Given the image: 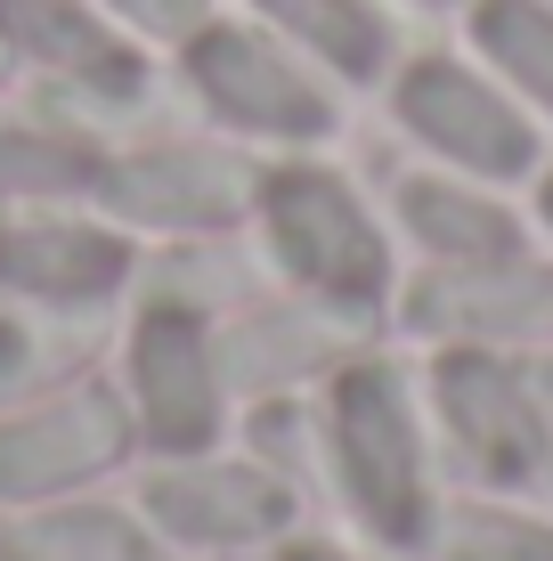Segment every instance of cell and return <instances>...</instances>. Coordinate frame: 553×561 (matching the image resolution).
Segmentation results:
<instances>
[{
	"instance_id": "ba28073f",
	"label": "cell",
	"mask_w": 553,
	"mask_h": 561,
	"mask_svg": "<svg viewBox=\"0 0 553 561\" xmlns=\"http://www.w3.org/2000/svg\"><path fill=\"white\" fill-rule=\"evenodd\" d=\"M99 196L106 211L147 220V228H220L244 211L253 180H244L237 154H212V147H147L130 163L99 171Z\"/></svg>"
},
{
	"instance_id": "9c48e42d",
	"label": "cell",
	"mask_w": 553,
	"mask_h": 561,
	"mask_svg": "<svg viewBox=\"0 0 553 561\" xmlns=\"http://www.w3.org/2000/svg\"><path fill=\"white\" fill-rule=\"evenodd\" d=\"M147 513L171 537H196V546H253V537L293 520V496L261 463H187V472L147 480Z\"/></svg>"
},
{
	"instance_id": "5b68a950",
	"label": "cell",
	"mask_w": 553,
	"mask_h": 561,
	"mask_svg": "<svg viewBox=\"0 0 553 561\" xmlns=\"http://www.w3.org/2000/svg\"><path fill=\"white\" fill-rule=\"evenodd\" d=\"M130 423H123V399L114 391H73L57 408H33L16 423H0V496H57L73 480L106 472L123 456Z\"/></svg>"
},
{
	"instance_id": "7c38bea8",
	"label": "cell",
	"mask_w": 553,
	"mask_h": 561,
	"mask_svg": "<svg viewBox=\"0 0 553 561\" xmlns=\"http://www.w3.org/2000/svg\"><path fill=\"white\" fill-rule=\"evenodd\" d=\"M407 228L431 244L440 261H464V268H488V261H512L521 253V228L505 220L497 204L464 196V187H440V180H407Z\"/></svg>"
},
{
	"instance_id": "2e32d148",
	"label": "cell",
	"mask_w": 553,
	"mask_h": 561,
	"mask_svg": "<svg viewBox=\"0 0 553 561\" xmlns=\"http://www.w3.org/2000/svg\"><path fill=\"white\" fill-rule=\"evenodd\" d=\"M472 33H481V49L497 57L529 99L553 106V9H538V0H481Z\"/></svg>"
},
{
	"instance_id": "ffe728a7",
	"label": "cell",
	"mask_w": 553,
	"mask_h": 561,
	"mask_svg": "<svg viewBox=\"0 0 553 561\" xmlns=\"http://www.w3.org/2000/svg\"><path fill=\"white\" fill-rule=\"evenodd\" d=\"M123 16H139L147 33H204V0H114Z\"/></svg>"
},
{
	"instance_id": "8fae6325",
	"label": "cell",
	"mask_w": 553,
	"mask_h": 561,
	"mask_svg": "<svg viewBox=\"0 0 553 561\" xmlns=\"http://www.w3.org/2000/svg\"><path fill=\"white\" fill-rule=\"evenodd\" d=\"M0 42L25 49L33 66L66 73L90 90H139V57H130L82 0H0Z\"/></svg>"
},
{
	"instance_id": "8992f818",
	"label": "cell",
	"mask_w": 553,
	"mask_h": 561,
	"mask_svg": "<svg viewBox=\"0 0 553 561\" xmlns=\"http://www.w3.org/2000/svg\"><path fill=\"white\" fill-rule=\"evenodd\" d=\"M130 391H139V415L163 448L196 456L204 439L220 432V358L212 342L196 334L187 309H155L139 318V342H130Z\"/></svg>"
},
{
	"instance_id": "e0dca14e",
	"label": "cell",
	"mask_w": 553,
	"mask_h": 561,
	"mask_svg": "<svg viewBox=\"0 0 553 561\" xmlns=\"http://www.w3.org/2000/svg\"><path fill=\"white\" fill-rule=\"evenodd\" d=\"M99 154L82 139H49V130H0V196H73L99 187Z\"/></svg>"
},
{
	"instance_id": "277c9868",
	"label": "cell",
	"mask_w": 553,
	"mask_h": 561,
	"mask_svg": "<svg viewBox=\"0 0 553 561\" xmlns=\"http://www.w3.org/2000/svg\"><path fill=\"white\" fill-rule=\"evenodd\" d=\"M187 66H196L204 99H212L228 123H244V130H269V139H318V130L334 123L326 99L301 82V66L285 49H269L261 33L204 25L196 49H187Z\"/></svg>"
},
{
	"instance_id": "44dd1931",
	"label": "cell",
	"mask_w": 553,
	"mask_h": 561,
	"mask_svg": "<svg viewBox=\"0 0 553 561\" xmlns=\"http://www.w3.org/2000/svg\"><path fill=\"white\" fill-rule=\"evenodd\" d=\"M285 561H342V553H326V546H293Z\"/></svg>"
},
{
	"instance_id": "6da1fadb",
	"label": "cell",
	"mask_w": 553,
	"mask_h": 561,
	"mask_svg": "<svg viewBox=\"0 0 553 561\" xmlns=\"http://www.w3.org/2000/svg\"><path fill=\"white\" fill-rule=\"evenodd\" d=\"M334 456L358 513L391 546H415L424 537V448H415V415L391 366H350L334 382Z\"/></svg>"
},
{
	"instance_id": "3957f363",
	"label": "cell",
	"mask_w": 553,
	"mask_h": 561,
	"mask_svg": "<svg viewBox=\"0 0 553 561\" xmlns=\"http://www.w3.org/2000/svg\"><path fill=\"white\" fill-rule=\"evenodd\" d=\"M399 114H407L415 139H431L440 154H456L464 171H488V180H512V171L538 163L529 123L488 82H472L464 66H448V57L407 66V82H399Z\"/></svg>"
},
{
	"instance_id": "9a60e30c",
	"label": "cell",
	"mask_w": 553,
	"mask_h": 561,
	"mask_svg": "<svg viewBox=\"0 0 553 561\" xmlns=\"http://www.w3.org/2000/svg\"><path fill=\"white\" fill-rule=\"evenodd\" d=\"M293 42H310L334 73H375L383 66V16L367 0H261Z\"/></svg>"
},
{
	"instance_id": "30bf717a",
	"label": "cell",
	"mask_w": 553,
	"mask_h": 561,
	"mask_svg": "<svg viewBox=\"0 0 553 561\" xmlns=\"http://www.w3.org/2000/svg\"><path fill=\"white\" fill-rule=\"evenodd\" d=\"M130 277L123 237L106 228H73V220H16L0 228V285L42 301H99Z\"/></svg>"
},
{
	"instance_id": "4fadbf2b",
	"label": "cell",
	"mask_w": 553,
	"mask_h": 561,
	"mask_svg": "<svg viewBox=\"0 0 553 561\" xmlns=\"http://www.w3.org/2000/svg\"><path fill=\"white\" fill-rule=\"evenodd\" d=\"M326 351H334V325H326V318H310V309H261V318H244L212 358H220L228 382H253V391H269V382L310 375Z\"/></svg>"
},
{
	"instance_id": "7a4b0ae2",
	"label": "cell",
	"mask_w": 553,
	"mask_h": 561,
	"mask_svg": "<svg viewBox=\"0 0 553 561\" xmlns=\"http://www.w3.org/2000/svg\"><path fill=\"white\" fill-rule=\"evenodd\" d=\"M261 211H269V237H277L285 268H293L301 285H318L326 301L358 309V301H375L391 285L383 237H375V220L358 211V196L334 180V171H310V163L269 171Z\"/></svg>"
},
{
	"instance_id": "603a6c76",
	"label": "cell",
	"mask_w": 553,
	"mask_h": 561,
	"mask_svg": "<svg viewBox=\"0 0 553 561\" xmlns=\"http://www.w3.org/2000/svg\"><path fill=\"white\" fill-rule=\"evenodd\" d=\"M0 342H9V325H0Z\"/></svg>"
},
{
	"instance_id": "ac0fdd59",
	"label": "cell",
	"mask_w": 553,
	"mask_h": 561,
	"mask_svg": "<svg viewBox=\"0 0 553 561\" xmlns=\"http://www.w3.org/2000/svg\"><path fill=\"white\" fill-rule=\"evenodd\" d=\"M25 561H147V537L123 513H49L16 537Z\"/></svg>"
},
{
	"instance_id": "d6986e66",
	"label": "cell",
	"mask_w": 553,
	"mask_h": 561,
	"mask_svg": "<svg viewBox=\"0 0 553 561\" xmlns=\"http://www.w3.org/2000/svg\"><path fill=\"white\" fill-rule=\"evenodd\" d=\"M456 561H553V537L521 529V520H472Z\"/></svg>"
},
{
	"instance_id": "7402d4cb",
	"label": "cell",
	"mask_w": 553,
	"mask_h": 561,
	"mask_svg": "<svg viewBox=\"0 0 553 561\" xmlns=\"http://www.w3.org/2000/svg\"><path fill=\"white\" fill-rule=\"evenodd\" d=\"M545 220H553V180H545Z\"/></svg>"
},
{
	"instance_id": "52a82bcc",
	"label": "cell",
	"mask_w": 553,
	"mask_h": 561,
	"mask_svg": "<svg viewBox=\"0 0 553 561\" xmlns=\"http://www.w3.org/2000/svg\"><path fill=\"white\" fill-rule=\"evenodd\" d=\"M440 408L456 423V439L472 448L488 480H529L545 463V408L538 382H521L505 358L488 351H456L440 358Z\"/></svg>"
},
{
	"instance_id": "5bb4252c",
	"label": "cell",
	"mask_w": 553,
	"mask_h": 561,
	"mask_svg": "<svg viewBox=\"0 0 553 561\" xmlns=\"http://www.w3.org/2000/svg\"><path fill=\"white\" fill-rule=\"evenodd\" d=\"M553 309V285L545 277H529V268H512L505 277V261H488V277H456V285H431L424 301H415V318H431V325H538Z\"/></svg>"
}]
</instances>
